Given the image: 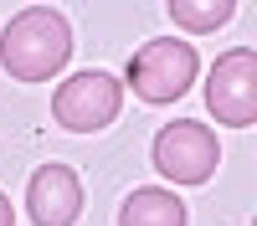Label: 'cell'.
<instances>
[{
	"label": "cell",
	"instance_id": "1",
	"mask_svg": "<svg viewBox=\"0 0 257 226\" xmlns=\"http://www.w3.org/2000/svg\"><path fill=\"white\" fill-rule=\"evenodd\" d=\"M72 57V26L52 6H26L0 31V67L16 82H47Z\"/></svg>",
	"mask_w": 257,
	"mask_h": 226
},
{
	"label": "cell",
	"instance_id": "2",
	"mask_svg": "<svg viewBox=\"0 0 257 226\" xmlns=\"http://www.w3.org/2000/svg\"><path fill=\"white\" fill-rule=\"evenodd\" d=\"M196 47L190 41H175V36H155V41H144V47L128 57V88H134V98L144 103H175L190 93V82H196Z\"/></svg>",
	"mask_w": 257,
	"mask_h": 226
},
{
	"label": "cell",
	"instance_id": "3",
	"mask_svg": "<svg viewBox=\"0 0 257 226\" xmlns=\"http://www.w3.org/2000/svg\"><path fill=\"white\" fill-rule=\"evenodd\" d=\"M221 164V144L201 118H175L155 134V170L175 185H206Z\"/></svg>",
	"mask_w": 257,
	"mask_h": 226
},
{
	"label": "cell",
	"instance_id": "4",
	"mask_svg": "<svg viewBox=\"0 0 257 226\" xmlns=\"http://www.w3.org/2000/svg\"><path fill=\"white\" fill-rule=\"evenodd\" d=\"M123 108V82L113 72H72L67 82L57 88L52 98V118L62 123V129H72V134H93V129H108V123L118 118Z\"/></svg>",
	"mask_w": 257,
	"mask_h": 226
},
{
	"label": "cell",
	"instance_id": "5",
	"mask_svg": "<svg viewBox=\"0 0 257 226\" xmlns=\"http://www.w3.org/2000/svg\"><path fill=\"white\" fill-rule=\"evenodd\" d=\"M206 108L226 129H247L257 118V52L252 47H231L226 57H216V67L206 72Z\"/></svg>",
	"mask_w": 257,
	"mask_h": 226
},
{
	"label": "cell",
	"instance_id": "6",
	"mask_svg": "<svg viewBox=\"0 0 257 226\" xmlns=\"http://www.w3.org/2000/svg\"><path fill=\"white\" fill-rule=\"evenodd\" d=\"M26 211L36 226H72L82 216V180L72 164H36L31 180H26Z\"/></svg>",
	"mask_w": 257,
	"mask_h": 226
},
{
	"label": "cell",
	"instance_id": "7",
	"mask_svg": "<svg viewBox=\"0 0 257 226\" xmlns=\"http://www.w3.org/2000/svg\"><path fill=\"white\" fill-rule=\"evenodd\" d=\"M118 226H185V200L165 185H139L118 205Z\"/></svg>",
	"mask_w": 257,
	"mask_h": 226
},
{
	"label": "cell",
	"instance_id": "8",
	"mask_svg": "<svg viewBox=\"0 0 257 226\" xmlns=\"http://www.w3.org/2000/svg\"><path fill=\"white\" fill-rule=\"evenodd\" d=\"M231 0H170V21L180 31H216L231 21Z\"/></svg>",
	"mask_w": 257,
	"mask_h": 226
},
{
	"label": "cell",
	"instance_id": "9",
	"mask_svg": "<svg viewBox=\"0 0 257 226\" xmlns=\"http://www.w3.org/2000/svg\"><path fill=\"white\" fill-rule=\"evenodd\" d=\"M0 226H16V211H11V200L0 195Z\"/></svg>",
	"mask_w": 257,
	"mask_h": 226
}]
</instances>
